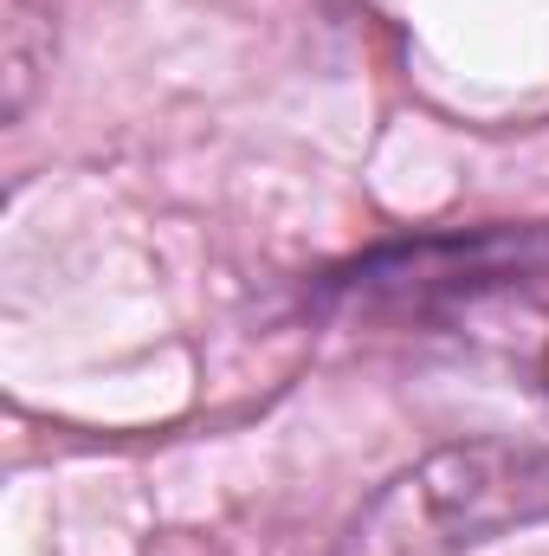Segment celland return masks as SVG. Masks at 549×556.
I'll list each match as a JSON object with an SVG mask.
<instances>
[{
	"mask_svg": "<svg viewBox=\"0 0 549 556\" xmlns=\"http://www.w3.org/2000/svg\"><path fill=\"white\" fill-rule=\"evenodd\" d=\"M537 518H549V453L472 440L401 472L349 531V556H465Z\"/></svg>",
	"mask_w": 549,
	"mask_h": 556,
	"instance_id": "1",
	"label": "cell"
},
{
	"mask_svg": "<svg viewBox=\"0 0 549 556\" xmlns=\"http://www.w3.org/2000/svg\"><path fill=\"white\" fill-rule=\"evenodd\" d=\"M52 13L59 0H7V117L26 111L33 78L52 65Z\"/></svg>",
	"mask_w": 549,
	"mask_h": 556,
	"instance_id": "2",
	"label": "cell"
}]
</instances>
